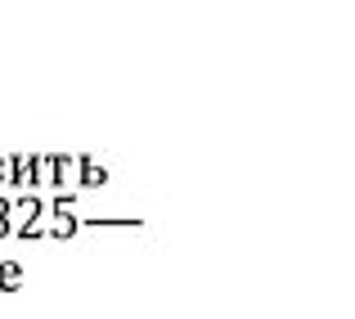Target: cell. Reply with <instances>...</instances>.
Returning a JSON list of instances; mask_svg holds the SVG:
<instances>
[{
  "instance_id": "3957f363",
  "label": "cell",
  "mask_w": 355,
  "mask_h": 319,
  "mask_svg": "<svg viewBox=\"0 0 355 319\" xmlns=\"http://www.w3.org/2000/svg\"><path fill=\"white\" fill-rule=\"evenodd\" d=\"M0 184H5V162H0Z\"/></svg>"
},
{
  "instance_id": "7a4b0ae2",
  "label": "cell",
  "mask_w": 355,
  "mask_h": 319,
  "mask_svg": "<svg viewBox=\"0 0 355 319\" xmlns=\"http://www.w3.org/2000/svg\"><path fill=\"white\" fill-rule=\"evenodd\" d=\"M0 216H9V202L5 198H0Z\"/></svg>"
},
{
  "instance_id": "6da1fadb",
  "label": "cell",
  "mask_w": 355,
  "mask_h": 319,
  "mask_svg": "<svg viewBox=\"0 0 355 319\" xmlns=\"http://www.w3.org/2000/svg\"><path fill=\"white\" fill-rule=\"evenodd\" d=\"M5 234H9V216H0V239H5Z\"/></svg>"
}]
</instances>
